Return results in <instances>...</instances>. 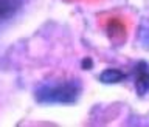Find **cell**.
<instances>
[{"mask_svg": "<svg viewBox=\"0 0 149 127\" xmlns=\"http://www.w3.org/2000/svg\"><path fill=\"white\" fill-rule=\"evenodd\" d=\"M81 95V85L76 81L45 84L37 88L36 101L40 104H73Z\"/></svg>", "mask_w": 149, "mask_h": 127, "instance_id": "1", "label": "cell"}, {"mask_svg": "<svg viewBox=\"0 0 149 127\" xmlns=\"http://www.w3.org/2000/svg\"><path fill=\"white\" fill-rule=\"evenodd\" d=\"M101 25L113 45L120 46L126 42L130 30L127 17L120 16V14H106V16H101Z\"/></svg>", "mask_w": 149, "mask_h": 127, "instance_id": "2", "label": "cell"}, {"mask_svg": "<svg viewBox=\"0 0 149 127\" xmlns=\"http://www.w3.org/2000/svg\"><path fill=\"white\" fill-rule=\"evenodd\" d=\"M135 90L140 96L149 95V64L144 60L135 65Z\"/></svg>", "mask_w": 149, "mask_h": 127, "instance_id": "3", "label": "cell"}, {"mask_svg": "<svg viewBox=\"0 0 149 127\" xmlns=\"http://www.w3.org/2000/svg\"><path fill=\"white\" fill-rule=\"evenodd\" d=\"M23 0H0V22L9 20L22 8Z\"/></svg>", "mask_w": 149, "mask_h": 127, "instance_id": "4", "label": "cell"}, {"mask_svg": "<svg viewBox=\"0 0 149 127\" xmlns=\"http://www.w3.org/2000/svg\"><path fill=\"white\" fill-rule=\"evenodd\" d=\"M123 79H126V74L116 68H107L100 74V81L104 84H116Z\"/></svg>", "mask_w": 149, "mask_h": 127, "instance_id": "5", "label": "cell"}, {"mask_svg": "<svg viewBox=\"0 0 149 127\" xmlns=\"http://www.w3.org/2000/svg\"><path fill=\"white\" fill-rule=\"evenodd\" d=\"M68 2H73V0H68ZM86 2H96V0H86Z\"/></svg>", "mask_w": 149, "mask_h": 127, "instance_id": "6", "label": "cell"}]
</instances>
